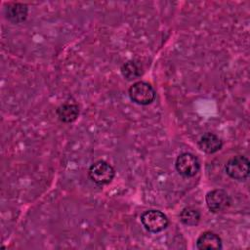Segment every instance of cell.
Returning <instances> with one entry per match:
<instances>
[{
    "instance_id": "52a82bcc",
    "label": "cell",
    "mask_w": 250,
    "mask_h": 250,
    "mask_svg": "<svg viewBox=\"0 0 250 250\" xmlns=\"http://www.w3.org/2000/svg\"><path fill=\"white\" fill-rule=\"evenodd\" d=\"M223 143L221 139L213 133H205L198 142L199 148L206 153H215L222 148Z\"/></svg>"
},
{
    "instance_id": "5b68a950",
    "label": "cell",
    "mask_w": 250,
    "mask_h": 250,
    "mask_svg": "<svg viewBox=\"0 0 250 250\" xmlns=\"http://www.w3.org/2000/svg\"><path fill=\"white\" fill-rule=\"evenodd\" d=\"M231 203L229 193L221 188L213 189L206 194V204L213 213L223 212L229 207Z\"/></svg>"
},
{
    "instance_id": "8992f818",
    "label": "cell",
    "mask_w": 250,
    "mask_h": 250,
    "mask_svg": "<svg viewBox=\"0 0 250 250\" xmlns=\"http://www.w3.org/2000/svg\"><path fill=\"white\" fill-rule=\"evenodd\" d=\"M176 170L184 177H192L199 171V161L191 153L184 152L176 159Z\"/></svg>"
},
{
    "instance_id": "7c38bea8",
    "label": "cell",
    "mask_w": 250,
    "mask_h": 250,
    "mask_svg": "<svg viewBox=\"0 0 250 250\" xmlns=\"http://www.w3.org/2000/svg\"><path fill=\"white\" fill-rule=\"evenodd\" d=\"M121 72L123 76L128 80H133L141 75V70L135 62H127L121 67Z\"/></svg>"
},
{
    "instance_id": "7a4b0ae2",
    "label": "cell",
    "mask_w": 250,
    "mask_h": 250,
    "mask_svg": "<svg viewBox=\"0 0 250 250\" xmlns=\"http://www.w3.org/2000/svg\"><path fill=\"white\" fill-rule=\"evenodd\" d=\"M141 222L145 229L150 232H159L168 226V219L164 213L158 210H147L141 216Z\"/></svg>"
},
{
    "instance_id": "6da1fadb",
    "label": "cell",
    "mask_w": 250,
    "mask_h": 250,
    "mask_svg": "<svg viewBox=\"0 0 250 250\" xmlns=\"http://www.w3.org/2000/svg\"><path fill=\"white\" fill-rule=\"evenodd\" d=\"M129 97L134 103L146 105L154 101L155 91L150 84L145 81H138L129 88Z\"/></svg>"
},
{
    "instance_id": "8fae6325",
    "label": "cell",
    "mask_w": 250,
    "mask_h": 250,
    "mask_svg": "<svg viewBox=\"0 0 250 250\" xmlns=\"http://www.w3.org/2000/svg\"><path fill=\"white\" fill-rule=\"evenodd\" d=\"M180 220L187 226H195L200 221V213L192 207L184 208L180 214Z\"/></svg>"
},
{
    "instance_id": "277c9868",
    "label": "cell",
    "mask_w": 250,
    "mask_h": 250,
    "mask_svg": "<svg viewBox=\"0 0 250 250\" xmlns=\"http://www.w3.org/2000/svg\"><path fill=\"white\" fill-rule=\"evenodd\" d=\"M225 169L230 178L242 181L249 175V160L243 155L233 156L227 162Z\"/></svg>"
},
{
    "instance_id": "ba28073f",
    "label": "cell",
    "mask_w": 250,
    "mask_h": 250,
    "mask_svg": "<svg viewBox=\"0 0 250 250\" xmlns=\"http://www.w3.org/2000/svg\"><path fill=\"white\" fill-rule=\"evenodd\" d=\"M196 247L200 250L205 249H221L222 248V240L214 232L205 231L197 238Z\"/></svg>"
},
{
    "instance_id": "3957f363",
    "label": "cell",
    "mask_w": 250,
    "mask_h": 250,
    "mask_svg": "<svg viewBox=\"0 0 250 250\" xmlns=\"http://www.w3.org/2000/svg\"><path fill=\"white\" fill-rule=\"evenodd\" d=\"M115 175L113 167L105 161H97L89 169V177L98 185L109 184Z\"/></svg>"
},
{
    "instance_id": "30bf717a",
    "label": "cell",
    "mask_w": 250,
    "mask_h": 250,
    "mask_svg": "<svg viewBox=\"0 0 250 250\" xmlns=\"http://www.w3.org/2000/svg\"><path fill=\"white\" fill-rule=\"evenodd\" d=\"M79 114L78 105L75 104L65 103L60 105L57 109V115L59 119L64 123H70L76 120Z\"/></svg>"
},
{
    "instance_id": "9c48e42d",
    "label": "cell",
    "mask_w": 250,
    "mask_h": 250,
    "mask_svg": "<svg viewBox=\"0 0 250 250\" xmlns=\"http://www.w3.org/2000/svg\"><path fill=\"white\" fill-rule=\"evenodd\" d=\"M6 16L15 23L22 22L27 17V7L21 3L8 4L6 8Z\"/></svg>"
}]
</instances>
